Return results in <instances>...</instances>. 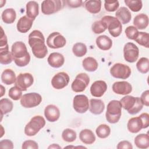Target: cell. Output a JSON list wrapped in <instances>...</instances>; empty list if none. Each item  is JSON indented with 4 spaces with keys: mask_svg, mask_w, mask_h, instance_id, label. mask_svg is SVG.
<instances>
[{
    "mask_svg": "<svg viewBox=\"0 0 149 149\" xmlns=\"http://www.w3.org/2000/svg\"><path fill=\"white\" fill-rule=\"evenodd\" d=\"M76 132L69 128L65 129L62 133V139L64 141L69 143L74 141L76 139Z\"/></svg>",
    "mask_w": 149,
    "mask_h": 149,
    "instance_id": "39",
    "label": "cell"
},
{
    "mask_svg": "<svg viewBox=\"0 0 149 149\" xmlns=\"http://www.w3.org/2000/svg\"><path fill=\"white\" fill-rule=\"evenodd\" d=\"M66 43L65 38L59 32L51 33L47 39L48 47L53 49H57L63 47Z\"/></svg>",
    "mask_w": 149,
    "mask_h": 149,
    "instance_id": "12",
    "label": "cell"
},
{
    "mask_svg": "<svg viewBox=\"0 0 149 149\" xmlns=\"http://www.w3.org/2000/svg\"><path fill=\"white\" fill-rule=\"evenodd\" d=\"M39 13L38 4L36 1H29L26 4V16L34 20Z\"/></svg>",
    "mask_w": 149,
    "mask_h": 149,
    "instance_id": "28",
    "label": "cell"
},
{
    "mask_svg": "<svg viewBox=\"0 0 149 149\" xmlns=\"http://www.w3.org/2000/svg\"><path fill=\"white\" fill-rule=\"evenodd\" d=\"M140 98L143 105H144L146 107L149 106V91L148 90L144 91L142 93Z\"/></svg>",
    "mask_w": 149,
    "mask_h": 149,
    "instance_id": "46",
    "label": "cell"
},
{
    "mask_svg": "<svg viewBox=\"0 0 149 149\" xmlns=\"http://www.w3.org/2000/svg\"><path fill=\"white\" fill-rule=\"evenodd\" d=\"M125 31L126 37L129 39L133 40H134V39L137 37L139 34V31L137 29L133 26H130L127 27Z\"/></svg>",
    "mask_w": 149,
    "mask_h": 149,
    "instance_id": "43",
    "label": "cell"
},
{
    "mask_svg": "<svg viewBox=\"0 0 149 149\" xmlns=\"http://www.w3.org/2000/svg\"><path fill=\"white\" fill-rule=\"evenodd\" d=\"M122 107L130 115H135L140 112L143 107L139 97L126 95L120 100Z\"/></svg>",
    "mask_w": 149,
    "mask_h": 149,
    "instance_id": "3",
    "label": "cell"
},
{
    "mask_svg": "<svg viewBox=\"0 0 149 149\" xmlns=\"http://www.w3.org/2000/svg\"><path fill=\"white\" fill-rule=\"evenodd\" d=\"M1 78L2 83L6 85H10L15 83L16 80L15 73L10 69H5L2 73Z\"/></svg>",
    "mask_w": 149,
    "mask_h": 149,
    "instance_id": "29",
    "label": "cell"
},
{
    "mask_svg": "<svg viewBox=\"0 0 149 149\" xmlns=\"http://www.w3.org/2000/svg\"><path fill=\"white\" fill-rule=\"evenodd\" d=\"M44 115L48 121L54 122L59 118L60 111L56 105L50 104L45 108Z\"/></svg>",
    "mask_w": 149,
    "mask_h": 149,
    "instance_id": "18",
    "label": "cell"
},
{
    "mask_svg": "<svg viewBox=\"0 0 149 149\" xmlns=\"http://www.w3.org/2000/svg\"><path fill=\"white\" fill-rule=\"evenodd\" d=\"M22 148L23 149L32 148V149H37L38 148V144L33 140H26L24 141L22 144Z\"/></svg>",
    "mask_w": 149,
    "mask_h": 149,
    "instance_id": "45",
    "label": "cell"
},
{
    "mask_svg": "<svg viewBox=\"0 0 149 149\" xmlns=\"http://www.w3.org/2000/svg\"><path fill=\"white\" fill-rule=\"evenodd\" d=\"M11 53L13 60L17 66L23 67L30 62V55L24 42L22 41L14 42L12 46Z\"/></svg>",
    "mask_w": 149,
    "mask_h": 149,
    "instance_id": "2",
    "label": "cell"
},
{
    "mask_svg": "<svg viewBox=\"0 0 149 149\" xmlns=\"http://www.w3.org/2000/svg\"><path fill=\"white\" fill-rule=\"evenodd\" d=\"M47 61L51 66L58 68L64 64L65 58L63 55L59 52H52L49 54Z\"/></svg>",
    "mask_w": 149,
    "mask_h": 149,
    "instance_id": "20",
    "label": "cell"
},
{
    "mask_svg": "<svg viewBox=\"0 0 149 149\" xmlns=\"http://www.w3.org/2000/svg\"><path fill=\"white\" fill-rule=\"evenodd\" d=\"M33 19L29 18L27 16L21 17L17 23V30L22 33H27L31 28L33 23Z\"/></svg>",
    "mask_w": 149,
    "mask_h": 149,
    "instance_id": "19",
    "label": "cell"
},
{
    "mask_svg": "<svg viewBox=\"0 0 149 149\" xmlns=\"http://www.w3.org/2000/svg\"><path fill=\"white\" fill-rule=\"evenodd\" d=\"M134 144L137 147L146 149L149 147V136L148 134H138L134 139Z\"/></svg>",
    "mask_w": 149,
    "mask_h": 149,
    "instance_id": "30",
    "label": "cell"
},
{
    "mask_svg": "<svg viewBox=\"0 0 149 149\" xmlns=\"http://www.w3.org/2000/svg\"><path fill=\"white\" fill-rule=\"evenodd\" d=\"M80 140L86 144H92L95 141L94 133L90 129H83L79 133Z\"/></svg>",
    "mask_w": 149,
    "mask_h": 149,
    "instance_id": "26",
    "label": "cell"
},
{
    "mask_svg": "<svg viewBox=\"0 0 149 149\" xmlns=\"http://www.w3.org/2000/svg\"><path fill=\"white\" fill-rule=\"evenodd\" d=\"M139 48L133 42L126 43L123 48V56L126 61L133 63L136 61L139 58Z\"/></svg>",
    "mask_w": 149,
    "mask_h": 149,
    "instance_id": "11",
    "label": "cell"
},
{
    "mask_svg": "<svg viewBox=\"0 0 149 149\" xmlns=\"http://www.w3.org/2000/svg\"><path fill=\"white\" fill-rule=\"evenodd\" d=\"M87 49L86 45L82 42H77L73 46L72 52L77 57H82L86 55Z\"/></svg>",
    "mask_w": 149,
    "mask_h": 149,
    "instance_id": "35",
    "label": "cell"
},
{
    "mask_svg": "<svg viewBox=\"0 0 149 149\" xmlns=\"http://www.w3.org/2000/svg\"><path fill=\"white\" fill-rule=\"evenodd\" d=\"M107 26L109 34L113 37L120 35L122 31V26L119 20L112 16H105L101 19Z\"/></svg>",
    "mask_w": 149,
    "mask_h": 149,
    "instance_id": "6",
    "label": "cell"
},
{
    "mask_svg": "<svg viewBox=\"0 0 149 149\" xmlns=\"http://www.w3.org/2000/svg\"><path fill=\"white\" fill-rule=\"evenodd\" d=\"M110 73L115 78L126 79L131 74V69L126 65L116 63L111 68Z\"/></svg>",
    "mask_w": 149,
    "mask_h": 149,
    "instance_id": "9",
    "label": "cell"
},
{
    "mask_svg": "<svg viewBox=\"0 0 149 149\" xmlns=\"http://www.w3.org/2000/svg\"><path fill=\"white\" fill-rule=\"evenodd\" d=\"M107 90V84L103 80L94 81L90 87L91 94L95 97H102Z\"/></svg>",
    "mask_w": 149,
    "mask_h": 149,
    "instance_id": "17",
    "label": "cell"
},
{
    "mask_svg": "<svg viewBox=\"0 0 149 149\" xmlns=\"http://www.w3.org/2000/svg\"><path fill=\"white\" fill-rule=\"evenodd\" d=\"M127 127L128 130L133 133H138L143 129V122L140 116L130 118L127 122Z\"/></svg>",
    "mask_w": 149,
    "mask_h": 149,
    "instance_id": "21",
    "label": "cell"
},
{
    "mask_svg": "<svg viewBox=\"0 0 149 149\" xmlns=\"http://www.w3.org/2000/svg\"><path fill=\"white\" fill-rule=\"evenodd\" d=\"M69 82V76L64 72L56 73L53 76L51 80V84L52 87L57 90H60L65 87L68 84Z\"/></svg>",
    "mask_w": 149,
    "mask_h": 149,
    "instance_id": "15",
    "label": "cell"
},
{
    "mask_svg": "<svg viewBox=\"0 0 149 149\" xmlns=\"http://www.w3.org/2000/svg\"><path fill=\"white\" fill-rule=\"evenodd\" d=\"M65 2L67 3V5L70 7V8H78L80 7L82 5L83 1L81 0H74V1H66Z\"/></svg>",
    "mask_w": 149,
    "mask_h": 149,
    "instance_id": "50",
    "label": "cell"
},
{
    "mask_svg": "<svg viewBox=\"0 0 149 149\" xmlns=\"http://www.w3.org/2000/svg\"><path fill=\"white\" fill-rule=\"evenodd\" d=\"M97 136L101 139H105L109 136L111 133V129L106 124H101L99 125L95 130Z\"/></svg>",
    "mask_w": 149,
    "mask_h": 149,
    "instance_id": "37",
    "label": "cell"
},
{
    "mask_svg": "<svg viewBox=\"0 0 149 149\" xmlns=\"http://www.w3.org/2000/svg\"><path fill=\"white\" fill-rule=\"evenodd\" d=\"M34 82L33 75L30 73H20L16 77L15 86L22 91H26L27 88L30 87Z\"/></svg>",
    "mask_w": 149,
    "mask_h": 149,
    "instance_id": "14",
    "label": "cell"
},
{
    "mask_svg": "<svg viewBox=\"0 0 149 149\" xmlns=\"http://www.w3.org/2000/svg\"><path fill=\"white\" fill-rule=\"evenodd\" d=\"M0 148H13V144L12 141L8 139L2 140L0 142Z\"/></svg>",
    "mask_w": 149,
    "mask_h": 149,
    "instance_id": "47",
    "label": "cell"
},
{
    "mask_svg": "<svg viewBox=\"0 0 149 149\" xmlns=\"http://www.w3.org/2000/svg\"><path fill=\"white\" fill-rule=\"evenodd\" d=\"M48 148H61V147L57 144H53L51 146H49Z\"/></svg>",
    "mask_w": 149,
    "mask_h": 149,
    "instance_id": "51",
    "label": "cell"
},
{
    "mask_svg": "<svg viewBox=\"0 0 149 149\" xmlns=\"http://www.w3.org/2000/svg\"><path fill=\"white\" fill-rule=\"evenodd\" d=\"M64 1L45 0L41 3V11L44 15H51L59 11L63 7Z\"/></svg>",
    "mask_w": 149,
    "mask_h": 149,
    "instance_id": "7",
    "label": "cell"
},
{
    "mask_svg": "<svg viewBox=\"0 0 149 149\" xmlns=\"http://www.w3.org/2000/svg\"><path fill=\"white\" fill-rule=\"evenodd\" d=\"M105 104L101 100L91 99L90 100V111L94 115H100L104 110Z\"/></svg>",
    "mask_w": 149,
    "mask_h": 149,
    "instance_id": "23",
    "label": "cell"
},
{
    "mask_svg": "<svg viewBox=\"0 0 149 149\" xmlns=\"http://www.w3.org/2000/svg\"><path fill=\"white\" fill-rule=\"evenodd\" d=\"M137 70L141 73H147L149 70V59L146 57L141 58L136 63Z\"/></svg>",
    "mask_w": 149,
    "mask_h": 149,
    "instance_id": "36",
    "label": "cell"
},
{
    "mask_svg": "<svg viewBox=\"0 0 149 149\" xmlns=\"http://www.w3.org/2000/svg\"><path fill=\"white\" fill-rule=\"evenodd\" d=\"M92 31L95 34H100L104 32L107 29L106 24L101 20L94 22L92 24Z\"/></svg>",
    "mask_w": 149,
    "mask_h": 149,
    "instance_id": "41",
    "label": "cell"
},
{
    "mask_svg": "<svg viewBox=\"0 0 149 149\" xmlns=\"http://www.w3.org/2000/svg\"><path fill=\"white\" fill-rule=\"evenodd\" d=\"M13 102L8 98H2L0 100V109L1 117L3 115L9 113L13 109Z\"/></svg>",
    "mask_w": 149,
    "mask_h": 149,
    "instance_id": "34",
    "label": "cell"
},
{
    "mask_svg": "<svg viewBox=\"0 0 149 149\" xmlns=\"http://www.w3.org/2000/svg\"><path fill=\"white\" fill-rule=\"evenodd\" d=\"M119 3L118 1H105L104 7L108 12H114L118 9Z\"/></svg>",
    "mask_w": 149,
    "mask_h": 149,
    "instance_id": "44",
    "label": "cell"
},
{
    "mask_svg": "<svg viewBox=\"0 0 149 149\" xmlns=\"http://www.w3.org/2000/svg\"><path fill=\"white\" fill-rule=\"evenodd\" d=\"M116 148L118 149H121V148H127V149H132L133 148V146L132 145V144L126 140H123V141H120L118 145Z\"/></svg>",
    "mask_w": 149,
    "mask_h": 149,
    "instance_id": "48",
    "label": "cell"
},
{
    "mask_svg": "<svg viewBox=\"0 0 149 149\" xmlns=\"http://www.w3.org/2000/svg\"><path fill=\"white\" fill-rule=\"evenodd\" d=\"M112 90L117 94L127 95L132 91V85L127 81H116L112 84Z\"/></svg>",
    "mask_w": 149,
    "mask_h": 149,
    "instance_id": "16",
    "label": "cell"
},
{
    "mask_svg": "<svg viewBox=\"0 0 149 149\" xmlns=\"http://www.w3.org/2000/svg\"><path fill=\"white\" fill-rule=\"evenodd\" d=\"M74 109L78 113H85L89 108V102L87 97L83 94L76 95L73 100Z\"/></svg>",
    "mask_w": 149,
    "mask_h": 149,
    "instance_id": "13",
    "label": "cell"
},
{
    "mask_svg": "<svg viewBox=\"0 0 149 149\" xmlns=\"http://www.w3.org/2000/svg\"><path fill=\"white\" fill-rule=\"evenodd\" d=\"M12 53L9 51V47L0 48V62L1 64L7 65L12 62Z\"/></svg>",
    "mask_w": 149,
    "mask_h": 149,
    "instance_id": "33",
    "label": "cell"
},
{
    "mask_svg": "<svg viewBox=\"0 0 149 149\" xmlns=\"http://www.w3.org/2000/svg\"><path fill=\"white\" fill-rule=\"evenodd\" d=\"M16 17V11L13 8H7L5 9L1 15L2 21L6 24L13 23Z\"/></svg>",
    "mask_w": 149,
    "mask_h": 149,
    "instance_id": "31",
    "label": "cell"
},
{
    "mask_svg": "<svg viewBox=\"0 0 149 149\" xmlns=\"http://www.w3.org/2000/svg\"><path fill=\"white\" fill-rule=\"evenodd\" d=\"M42 101L40 94L37 93H29L24 94L20 98L21 105L26 108H31L38 106Z\"/></svg>",
    "mask_w": 149,
    "mask_h": 149,
    "instance_id": "8",
    "label": "cell"
},
{
    "mask_svg": "<svg viewBox=\"0 0 149 149\" xmlns=\"http://www.w3.org/2000/svg\"><path fill=\"white\" fill-rule=\"evenodd\" d=\"M45 125V120L42 116H34L26 125L24 127V133L28 136H33L36 135L41 129L44 127Z\"/></svg>",
    "mask_w": 149,
    "mask_h": 149,
    "instance_id": "5",
    "label": "cell"
},
{
    "mask_svg": "<svg viewBox=\"0 0 149 149\" xmlns=\"http://www.w3.org/2000/svg\"><path fill=\"white\" fill-rule=\"evenodd\" d=\"M122 105L120 101L112 100L107 105L106 119L110 123H117L121 116Z\"/></svg>",
    "mask_w": 149,
    "mask_h": 149,
    "instance_id": "4",
    "label": "cell"
},
{
    "mask_svg": "<svg viewBox=\"0 0 149 149\" xmlns=\"http://www.w3.org/2000/svg\"><path fill=\"white\" fill-rule=\"evenodd\" d=\"M90 83V77L85 73L78 74L71 85L72 90L76 92L79 93L83 91L88 86Z\"/></svg>",
    "mask_w": 149,
    "mask_h": 149,
    "instance_id": "10",
    "label": "cell"
},
{
    "mask_svg": "<svg viewBox=\"0 0 149 149\" xmlns=\"http://www.w3.org/2000/svg\"><path fill=\"white\" fill-rule=\"evenodd\" d=\"M22 91L20 90L18 87L16 86H13L11 87L9 90L8 95L9 97L15 101L19 100L21 98L22 95Z\"/></svg>",
    "mask_w": 149,
    "mask_h": 149,
    "instance_id": "42",
    "label": "cell"
},
{
    "mask_svg": "<svg viewBox=\"0 0 149 149\" xmlns=\"http://www.w3.org/2000/svg\"><path fill=\"white\" fill-rule=\"evenodd\" d=\"M124 2L126 6L134 12L140 11L143 6L142 1L140 0H125Z\"/></svg>",
    "mask_w": 149,
    "mask_h": 149,
    "instance_id": "40",
    "label": "cell"
},
{
    "mask_svg": "<svg viewBox=\"0 0 149 149\" xmlns=\"http://www.w3.org/2000/svg\"><path fill=\"white\" fill-rule=\"evenodd\" d=\"M84 3L86 10L91 13L96 14L101 10V1L100 0L86 1Z\"/></svg>",
    "mask_w": 149,
    "mask_h": 149,
    "instance_id": "27",
    "label": "cell"
},
{
    "mask_svg": "<svg viewBox=\"0 0 149 149\" xmlns=\"http://www.w3.org/2000/svg\"><path fill=\"white\" fill-rule=\"evenodd\" d=\"M134 41L139 45H142L146 48L149 47V34L146 32H139L137 37Z\"/></svg>",
    "mask_w": 149,
    "mask_h": 149,
    "instance_id": "38",
    "label": "cell"
},
{
    "mask_svg": "<svg viewBox=\"0 0 149 149\" xmlns=\"http://www.w3.org/2000/svg\"><path fill=\"white\" fill-rule=\"evenodd\" d=\"M29 44L35 57L42 59L46 56L48 49L45 44L44 36L40 31L34 30L30 33L29 36Z\"/></svg>",
    "mask_w": 149,
    "mask_h": 149,
    "instance_id": "1",
    "label": "cell"
},
{
    "mask_svg": "<svg viewBox=\"0 0 149 149\" xmlns=\"http://www.w3.org/2000/svg\"><path fill=\"white\" fill-rule=\"evenodd\" d=\"M139 116L143 122V129L148 127L149 126V115L147 113H143Z\"/></svg>",
    "mask_w": 149,
    "mask_h": 149,
    "instance_id": "49",
    "label": "cell"
},
{
    "mask_svg": "<svg viewBox=\"0 0 149 149\" xmlns=\"http://www.w3.org/2000/svg\"><path fill=\"white\" fill-rule=\"evenodd\" d=\"M82 65L83 68L88 72L95 71L98 66V64L95 59L93 57H87L83 60Z\"/></svg>",
    "mask_w": 149,
    "mask_h": 149,
    "instance_id": "32",
    "label": "cell"
},
{
    "mask_svg": "<svg viewBox=\"0 0 149 149\" xmlns=\"http://www.w3.org/2000/svg\"><path fill=\"white\" fill-rule=\"evenodd\" d=\"M95 42L97 47L103 51L109 50L112 45V41L109 37L105 35H102L96 38Z\"/></svg>",
    "mask_w": 149,
    "mask_h": 149,
    "instance_id": "24",
    "label": "cell"
},
{
    "mask_svg": "<svg viewBox=\"0 0 149 149\" xmlns=\"http://www.w3.org/2000/svg\"><path fill=\"white\" fill-rule=\"evenodd\" d=\"M134 27L138 29L143 30L148 25V17L144 13H140L136 16L133 20Z\"/></svg>",
    "mask_w": 149,
    "mask_h": 149,
    "instance_id": "25",
    "label": "cell"
},
{
    "mask_svg": "<svg viewBox=\"0 0 149 149\" xmlns=\"http://www.w3.org/2000/svg\"><path fill=\"white\" fill-rule=\"evenodd\" d=\"M116 18L118 19L121 24L128 23L132 18L131 13L129 10L126 7H121L118 9L115 13Z\"/></svg>",
    "mask_w": 149,
    "mask_h": 149,
    "instance_id": "22",
    "label": "cell"
}]
</instances>
